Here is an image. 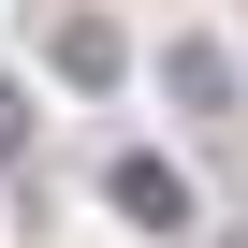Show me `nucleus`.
Here are the masks:
<instances>
[{
	"mask_svg": "<svg viewBox=\"0 0 248 248\" xmlns=\"http://www.w3.org/2000/svg\"><path fill=\"white\" fill-rule=\"evenodd\" d=\"M161 88H175V117H233V59H219V44H175Z\"/></svg>",
	"mask_w": 248,
	"mask_h": 248,
	"instance_id": "obj_3",
	"label": "nucleus"
},
{
	"mask_svg": "<svg viewBox=\"0 0 248 248\" xmlns=\"http://www.w3.org/2000/svg\"><path fill=\"white\" fill-rule=\"evenodd\" d=\"M44 59H59V88H117V73H132V44H117L102 15H59V30H44Z\"/></svg>",
	"mask_w": 248,
	"mask_h": 248,
	"instance_id": "obj_2",
	"label": "nucleus"
},
{
	"mask_svg": "<svg viewBox=\"0 0 248 248\" xmlns=\"http://www.w3.org/2000/svg\"><path fill=\"white\" fill-rule=\"evenodd\" d=\"M15 146H30V102H15V88H0V161H15Z\"/></svg>",
	"mask_w": 248,
	"mask_h": 248,
	"instance_id": "obj_4",
	"label": "nucleus"
},
{
	"mask_svg": "<svg viewBox=\"0 0 248 248\" xmlns=\"http://www.w3.org/2000/svg\"><path fill=\"white\" fill-rule=\"evenodd\" d=\"M102 204L132 219V233H190V219H204V204H190V175H175V161H146V146H117V161H102Z\"/></svg>",
	"mask_w": 248,
	"mask_h": 248,
	"instance_id": "obj_1",
	"label": "nucleus"
}]
</instances>
